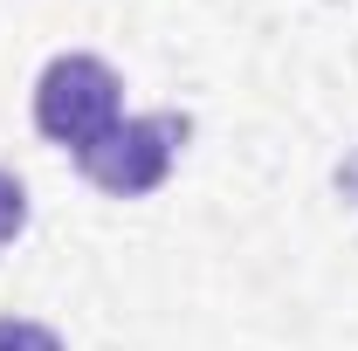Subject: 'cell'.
Here are the masks:
<instances>
[{
  "label": "cell",
  "instance_id": "cell-2",
  "mask_svg": "<svg viewBox=\"0 0 358 351\" xmlns=\"http://www.w3.org/2000/svg\"><path fill=\"white\" fill-rule=\"evenodd\" d=\"M35 124L42 138L83 152L117 124V69L96 55H55L35 83Z\"/></svg>",
  "mask_w": 358,
  "mask_h": 351
},
{
  "label": "cell",
  "instance_id": "cell-3",
  "mask_svg": "<svg viewBox=\"0 0 358 351\" xmlns=\"http://www.w3.org/2000/svg\"><path fill=\"white\" fill-rule=\"evenodd\" d=\"M0 351H62V338L28 317H0Z\"/></svg>",
  "mask_w": 358,
  "mask_h": 351
},
{
  "label": "cell",
  "instance_id": "cell-5",
  "mask_svg": "<svg viewBox=\"0 0 358 351\" xmlns=\"http://www.w3.org/2000/svg\"><path fill=\"white\" fill-rule=\"evenodd\" d=\"M338 193L358 207V159H345V166H338Z\"/></svg>",
  "mask_w": 358,
  "mask_h": 351
},
{
  "label": "cell",
  "instance_id": "cell-1",
  "mask_svg": "<svg viewBox=\"0 0 358 351\" xmlns=\"http://www.w3.org/2000/svg\"><path fill=\"white\" fill-rule=\"evenodd\" d=\"M186 117L179 110H152V117H117L110 131L83 145L76 152V166H83L90 186H103V193H117V200H138V193H152V186H166L173 173L179 145H186Z\"/></svg>",
  "mask_w": 358,
  "mask_h": 351
},
{
  "label": "cell",
  "instance_id": "cell-4",
  "mask_svg": "<svg viewBox=\"0 0 358 351\" xmlns=\"http://www.w3.org/2000/svg\"><path fill=\"white\" fill-rule=\"evenodd\" d=\"M21 220H28V193H21V179H14V173H0V241H14Z\"/></svg>",
  "mask_w": 358,
  "mask_h": 351
}]
</instances>
